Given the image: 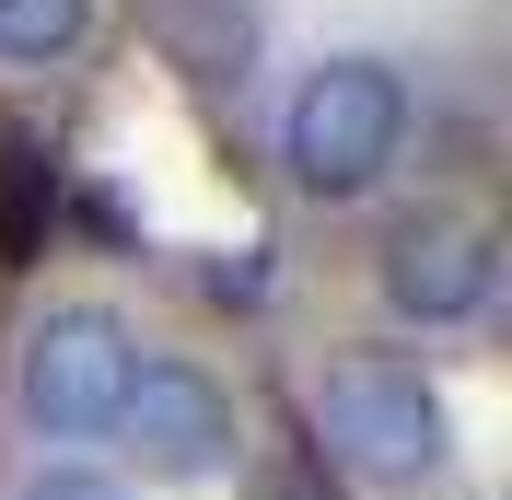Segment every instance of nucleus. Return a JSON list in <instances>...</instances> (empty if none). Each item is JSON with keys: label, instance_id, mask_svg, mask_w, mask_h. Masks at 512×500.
Segmentation results:
<instances>
[{"label": "nucleus", "instance_id": "obj_5", "mask_svg": "<svg viewBox=\"0 0 512 500\" xmlns=\"http://www.w3.org/2000/svg\"><path fill=\"white\" fill-rule=\"evenodd\" d=\"M384 303L419 314V326H454V314L489 303V233L478 221H408L384 245Z\"/></svg>", "mask_w": 512, "mask_h": 500}, {"label": "nucleus", "instance_id": "obj_3", "mask_svg": "<svg viewBox=\"0 0 512 500\" xmlns=\"http://www.w3.org/2000/svg\"><path fill=\"white\" fill-rule=\"evenodd\" d=\"M128 373H140V349L117 338V314H47L24 338V407L47 431H105Z\"/></svg>", "mask_w": 512, "mask_h": 500}, {"label": "nucleus", "instance_id": "obj_7", "mask_svg": "<svg viewBox=\"0 0 512 500\" xmlns=\"http://www.w3.org/2000/svg\"><path fill=\"white\" fill-rule=\"evenodd\" d=\"M24 500H117V489H105V477H35Z\"/></svg>", "mask_w": 512, "mask_h": 500}, {"label": "nucleus", "instance_id": "obj_4", "mask_svg": "<svg viewBox=\"0 0 512 500\" xmlns=\"http://www.w3.org/2000/svg\"><path fill=\"white\" fill-rule=\"evenodd\" d=\"M117 431H128V454H140V477H222L233 466V407H222V384L187 373V361L128 373Z\"/></svg>", "mask_w": 512, "mask_h": 500}, {"label": "nucleus", "instance_id": "obj_6", "mask_svg": "<svg viewBox=\"0 0 512 500\" xmlns=\"http://www.w3.org/2000/svg\"><path fill=\"white\" fill-rule=\"evenodd\" d=\"M94 0H0V59H59Z\"/></svg>", "mask_w": 512, "mask_h": 500}, {"label": "nucleus", "instance_id": "obj_2", "mask_svg": "<svg viewBox=\"0 0 512 500\" xmlns=\"http://www.w3.org/2000/svg\"><path fill=\"white\" fill-rule=\"evenodd\" d=\"M315 431H326V454L350 477H373V489H419V477L443 466V396H431L408 361H350V373H326Z\"/></svg>", "mask_w": 512, "mask_h": 500}, {"label": "nucleus", "instance_id": "obj_1", "mask_svg": "<svg viewBox=\"0 0 512 500\" xmlns=\"http://www.w3.org/2000/svg\"><path fill=\"white\" fill-rule=\"evenodd\" d=\"M396 140H408V94H396V70H384V59H326L315 82L291 94V128H280L291 175H303L315 198L373 187L384 163H396Z\"/></svg>", "mask_w": 512, "mask_h": 500}]
</instances>
